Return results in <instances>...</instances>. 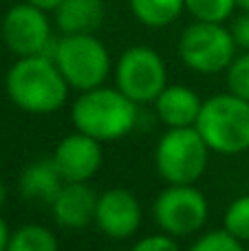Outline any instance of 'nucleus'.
<instances>
[{"label": "nucleus", "instance_id": "obj_17", "mask_svg": "<svg viewBox=\"0 0 249 251\" xmlns=\"http://www.w3.org/2000/svg\"><path fill=\"white\" fill-rule=\"evenodd\" d=\"M7 251H60V243L49 227L31 223L11 231Z\"/></svg>", "mask_w": 249, "mask_h": 251}, {"label": "nucleus", "instance_id": "obj_19", "mask_svg": "<svg viewBox=\"0 0 249 251\" xmlns=\"http://www.w3.org/2000/svg\"><path fill=\"white\" fill-rule=\"evenodd\" d=\"M223 229L236 236L243 243H249V194H243L229 203L223 216Z\"/></svg>", "mask_w": 249, "mask_h": 251}, {"label": "nucleus", "instance_id": "obj_20", "mask_svg": "<svg viewBox=\"0 0 249 251\" xmlns=\"http://www.w3.org/2000/svg\"><path fill=\"white\" fill-rule=\"evenodd\" d=\"M188 251H247V245L232 236L227 229H214L199 236Z\"/></svg>", "mask_w": 249, "mask_h": 251}, {"label": "nucleus", "instance_id": "obj_11", "mask_svg": "<svg viewBox=\"0 0 249 251\" xmlns=\"http://www.w3.org/2000/svg\"><path fill=\"white\" fill-rule=\"evenodd\" d=\"M95 225L101 234L113 240H126L141 227V205L137 196L122 187L106 190L97 196Z\"/></svg>", "mask_w": 249, "mask_h": 251}, {"label": "nucleus", "instance_id": "obj_14", "mask_svg": "<svg viewBox=\"0 0 249 251\" xmlns=\"http://www.w3.org/2000/svg\"><path fill=\"white\" fill-rule=\"evenodd\" d=\"M64 185L57 165L53 159H40L29 163L20 174V192L25 199L38 203H53L57 192Z\"/></svg>", "mask_w": 249, "mask_h": 251}, {"label": "nucleus", "instance_id": "obj_23", "mask_svg": "<svg viewBox=\"0 0 249 251\" xmlns=\"http://www.w3.org/2000/svg\"><path fill=\"white\" fill-rule=\"evenodd\" d=\"M229 31H232V38L236 42V47L243 49V51H249V11H243L241 16L234 18Z\"/></svg>", "mask_w": 249, "mask_h": 251}, {"label": "nucleus", "instance_id": "obj_28", "mask_svg": "<svg viewBox=\"0 0 249 251\" xmlns=\"http://www.w3.org/2000/svg\"><path fill=\"white\" fill-rule=\"evenodd\" d=\"M247 251H249V243H247Z\"/></svg>", "mask_w": 249, "mask_h": 251}, {"label": "nucleus", "instance_id": "obj_6", "mask_svg": "<svg viewBox=\"0 0 249 251\" xmlns=\"http://www.w3.org/2000/svg\"><path fill=\"white\" fill-rule=\"evenodd\" d=\"M236 42L223 22L194 20L179 38V57L190 71L214 75L227 71L236 57Z\"/></svg>", "mask_w": 249, "mask_h": 251}, {"label": "nucleus", "instance_id": "obj_7", "mask_svg": "<svg viewBox=\"0 0 249 251\" xmlns=\"http://www.w3.org/2000/svg\"><path fill=\"white\" fill-rule=\"evenodd\" d=\"M115 86L135 104H154L168 86V69L154 49L137 44L119 55L115 64Z\"/></svg>", "mask_w": 249, "mask_h": 251}, {"label": "nucleus", "instance_id": "obj_27", "mask_svg": "<svg viewBox=\"0 0 249 251\" xmlns=\"http://www.w3.org/2000/svg\"><path fill=\"white\" fill-rule=\"evenodd\" d=\"M238 2V9H243V11H249V0H236Z\"/></svg>", "mask_w": 249, "mask_h": 251}, {"label": "nucleus", "instance_id": "obj_10", "mask_svg": "<svg viewBox=\"0 0 249 251\" xmlns=\"http://www.w3.org/2000/svg\"><path fill=\"white\" fill-rule=\"evenodd\" d=\"M53 163L57 165L64 183H88L101 168L104 150L101 141L84 132L66 134L53 150Z\"/></svg>", "mask_w": 249, "mask_h": 251}, {"label": "nucleus", "instance_id": "obj_3", "mask_svg": "<svg viewBox=\"0 0 249 251\" xmlns=\"http://www.w3.org/2000/svg\"><path fill=\"white\" fill-rule=\"evenodd\" d=\"M194 128L214 154H241L249 150V101L229 91L219 93L203 101Z\"/></svg>", "mask_w": 249, "mask_h": 251}, {"label": "nucleus", "instance_id": "obj_24", "mask_svg": "<svg viewBox=\"0 0 249 251\" xmlns=\"http://www.w3.org/2000/svg\"><path fill=\"white\" fill-rule=\"evenodd\" d=\"M26 2H31L33 7L42 9V11H47V13H53L62 2H64V0H26Z\"/></svg>", "mask_w": 249, "mask_h": 251}, {"label": "nucleus", "instance_id": "obj_18", "mask_svg": "<svg viewBox=\"0 0 249 251\" xmlns=\"http://www.w3.org/2000/svg\"><path fill=\"white\" fill-rule=\"evenodd\" d=\"M238 2L236 0H185V11L194 20L203 22H227L234 16Z\"/></svg>", "mask_w": 249, "mask_h": 251}, {"label": "nucleus", "instance_id": "obj_4", "mask_svg": "<svg viewBox=\"0 0 249 251\" xmlns=\"http://www.w3.org/2000/svg\"><path fill=\"white\" fill-rule=\"evenodd\" d=\"M210 154L194 126L168 128L154 148V168L168 185H194L205 174Z\"/></svg>", "mask_w": 249, "mask_h": 251}, {"label": "nucleus", "instance_id": "obj_2", "mask_svg": "<svg viewBox=\"0 0 249 251\" xmlns=\"http://www.w3.org/2000/svg\"><path fill=\"white\" fill-rule=\"evenodd\" d=\"M137 106L139 104L124 95L117 86L110 88L101 84L91 91H82L73 101L71 119L75 130L97 141H117L137 126Z\"/></svg>", "mask_w": 249, "mask_h": 251}, {"label": "nucleus", "instance_id": "obj_1", "mask_svg": "<svg viewBox=\"0 0 249 251\" xmlns=\"http://www.w3.org/2000/svg\"><path fill=\"white\" fill-rule=\"evenodd\" d=\"M4 88L20 110L49 115L66 104L71 86L51 55H29L13 62L4 77Z\"/></svg>", "mask_w": 249, "mask_h": 251}, {"label": "nucleus", "instance_id": "obj_15", "mask_svg": "<svg viewBox=\"0 0 249 251\" xmlns=\"http://www.w3.org/2000/svg\"><path fill=\"white\" fill-rule=\"evenodd\" d=\"M55 25L62 33H95L104 22V0H64L53 11Z\"/></svg>", "mask_w": 249, "mask_h": 251}, {"label": "nucleus", "instance_id": "obj_22", "mask_svg": "<svg viewBox=\"0 0 249 251\" xmlns=\"http://www.w3.org/2000/svg\"><path fill=\"white\" fill-rule=\"evenodd\" d=\"M130 251H181L176 238L168 234H152L146 236V238L137 240L135 245L130 247Z\"/></svg>", "mask_w": 249, "mask_h": 251}, {"label": "nucleus", "instance_id": "obj_21", "mask_svg": "<svg viewBox=\"0 0 249 251\" xmlns=\"http://www.w3.org/2000/svg\"><path fill=\"white\" fill-rule=\"evenodd\" d=\"M227 75V91L249 101V51H243L232 60L225 71Z\"/></svg>", "mask_w": 249, "mask_h": 251}, {"label": "nucleus", "instance_id": "obj_13", "mask_svg": "<svg viewBox=\"0 0 249 251\" xmlns=\"http://www.w3.org/2000/svg\"><path fill=\"white\" fill-rule=\"evenodd\" d=\"M203 101L197 91L183 84H168L154 100V110L166 128H190L197 126Z\"/></svg>", "mask_w": 249, "mask_h": 251}, {"label": "nucleus", "instance_id": "obj_26", "mask_svg": "<svg viewBox=\"0 0 249 251\" xmlns=\"http://www.w3.org/2000/svg\"><path fill=\"white\" fill-rule=\"evenodd\" d=\"M4 196H7V190H4V183L0 181V207H2V203H4Z\"/></svg>", "mask_w": 249, "mask_h": 251}, {"label": "nucleus", "instance_id": "obj_12", "mask_svg": "<svg viewBox=\"0 0 249 251\" xmlns=\"http://www.w3.org/2000/svg\"><path fill=\"white\" fill-rule=\"evenodd\" d=\"M97 196L88 183H64L53 199L51 209L57 225L66 229H84L95 223Z\"/></svg>", "mask_w": 249, "mask_h": 251}, {"label": "nucleus", "instance_id": "obj_9", "mask_svg": "<svg viewBox=\"0 0 249 251\" xmlns=\"http://www.w3.org/2000/svg\"><path fill=\"white\" fill-rule=\"evenodd\" d=\"M0 38L16 57L51 55L55 44L49 13L26 0L7 9L0 22Z\"/></svg>", "mask_w": 249, "mask_h": 251}, {"label": "nucleus", "instance_id": "obj_5", "mask_svg": "<svg viewBox=\"0 0 249 251\" xmlns=\"http://www.w3.org/2000/svg\"><path fill=\"white\" fill-rule=\"evenodd\" d=\"M51 57L66 84L79 93L101 86L110 73L108 49L93 33H62L53 44Z\"/></svg>", "mask_w": 249, "mask_h": 251}, {"label": "nucleus", "instance_id": "obj_8", "mask_svg": "<svg viewBox=\"0 0 249 251\" xmlns=\"http://www.w3.org/2000/svg\"><path fill=\"white\" fill-rule=\"evenodd\" d=\"M210 205L194 185H168L152 203V218L161 234L172 238L192 236L205 225Z\"/></svg>", "mask_w": 249, "mask_h": 251}, {"label": "nucleus", "instance_id": "obj_16", "mask_svg": "<svg viewBox=\"0 0 249 251\" xmlns=\"http://www.w3.org/2000/svg\"><path fill=\"white\" fill-rule=\"evenodd\" d=\"M137 22L150 29H166L174 25L185 11V0H128Z\"/></svg>", "mask_w": 249, "mask_h": 251}, {"label": "nucleus", "instance_id": "obj_25", "mask_svg": "<svg viewBox=\"0 0 249 251\" xmlns=\"http://www.w3.org/2000/svg\"><path fill=\"white\" fill-rule=\"evenodd\" d=\"M9 236H11V231H9V227H7V223H4V218L0 216V251H7Z\"/></svg>", "mask_w": 249, "mask_h": 251}]
</instances>
